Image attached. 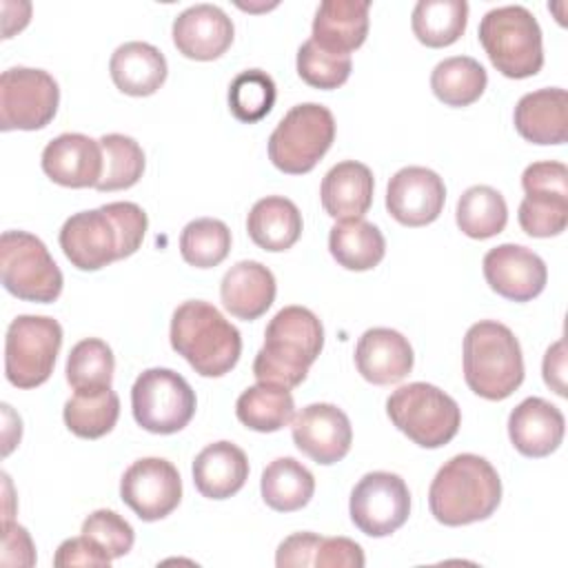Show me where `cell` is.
<instances>
[{"instance_id":"1","label":"cell","mask_w":568,"mask_h":568,"mask_svg":"<svg viewBox=\"0 0 568 568\" xmlns=\"http://www.w3.org/2000/svg\"><path fill=\"white\" fill-rule=\"evenodd\" d=\"M146 226V213L135 202H109L67 217L58 240L75 268L98 271L133 255L142 246Z\"/></svg>"},{"instance_id":"2","label":"cell","mask_w":568,"mask_h":568,"mask_svg":"<svg viewBox=\"0 0 568 568\" xmlns=\"http://www.w3.org/2000/svg\"><path fill=\"white\" fill-rule=\"evenodd\" d=\"M501 501V479L486 457L462 453L433 477L428 506L444 526H466L488 519Z\"/></svg>"},{"instance_id":"3","label":"cell","mask_w":568,"mask_h":568,"mask_svg":"<svg viewBox=\"0 0 568 568\" xmlns=\"http://www.w3.org/2000/svg\"><path fill=\"white\" fill-rule=\"evenodd\" d=\"M324 346V328L306 306L280 308L264 331V346L253 359L257 382L300 386Z\"/></svg>"},{"instance_id":"4","label":"cell","mask_w":568,"mask_h":568,"mask_svg":"<svg viewBox=\"0 0 568 568\" xmlns=\"http://www.w3.org/2000/svg\"><path fill=\"white\" fill-rule=\"evenodd\" d=\"M171 346L202 377H222L242 353L240 331L209 302H182L171 317Z\"/></svg>"},{"instance_id":"5","label":"cell","mask_w":568,"mask_h":568,"mask_svg":"<svg viewBox=\"0 0 568 568\" xmlns=\"http://www.w3.org/2000/svg\"><path fill=\"white\" fill-rule=\"evenodd\" d=\"M464 379L475 395L490 402L506 399L521 386V346L506 324L481 320L466 331Z\"/></svg>"},{"instance_id":"6","label":"cell","mask_w":568,"mask_h":568,"mask_svg":"<svg viewBox=\"0 0 568 568\" xmlns=\"http://www.w3.org/2000/svg\"><path fill=\"white\" fill-rule=\"evenodd\" d=\"M479 42L493 67L506 78H530L544 67L539 22L521 4L486 11L479 22Z\"/></svg>"},{"instance_id":"7","label":"cell","mask_w":568,"mask_h":568,"mask_svg":"<svg viewBox=\"0 0 568 568\" xmlns=\"http://www.w3.org/2000/svg\"><path fill=\"white\" fill-rule=\"evenodd\" d=\"M386 413L393 426L422 448L448 444L462 424L457 402L426 382H413L393 390L386 399Z\"/></svg>"},{"instance_id":"8","label":"cell","mask_w":568,"mask_h":568,"mask_svg":"<svg viewBox=\"0 0 568 568\" xmlns=\"http://www.w3.org/2000/svg\"><path fill=\"white\" fill-rule=\"evenodd\" d=\"M335 140V118L317 102L295 104L268 138V160L275 169L302 175L315 169Z\"/></svg>"},{"instance_id":"9","label":"cell","mask_w":568,"mask_h":568,"mask_svg":"<svg viewBox=\"0 0 568 568\" xmlns=\"http://www.w3.org/2000/svg\"><path fill=\"white\" fill-rule=\"evenodd\" d=\"M2 286L24 302L49 304L62 293V271L44 242L27 231H4L0 237Z\"/></svg>"},{"instance_id":"10","label":"cell","mask_w":568,"mask_h":568,"mask_svg":"<svg viewBox=\"0 0 568 568\" xmlns=\"http://www.w3.org/2000/svg\"><path fill=\"white\" fill-rule=\"evenodd\" d=\"M62 346V326L47 315H18L4 337V375L16 388L44 384Z\"/></svg>"},{"instance_id":"11","label":"cell","mask_w":568,"mask_h":568,"mask_svg":"<svg viewBox=\"0 0 568 568\" xmlns=\"http://www.w3.org/2000/svg\"><path fill=\"white\" fill-rule=\"evenodd\" d=\"M195 404L191 384L171 368H146L135 377L131 388L135 422L155 435L182 430L193 419Z\"/></svg>"},{"instance_id":"12","label":"cell","mask_w":568,"mask_h":568,"mask_svg":"<svg viewBox=\"0 0 568 568\" xmlns=\"http://www.w3.org/2000/svg\"><path fill=\"white\" fill-rule=\"evenodd\" d=\"M60 89L51 73L31 67H11L0 75V129L36 131L58 111Z\"/></svg>"},{"instance_id":"13","label":"cell","mask_w":568,"mask_h":568,"mask_svg":"<svg viewBox=\"0 0 568 568\" xmlns=\"http://www.w3.org/2000/svg\"><path fill=\"white\" fill-rule=\"evenodd\" d=\"M348 513L353 524L368 537H388L410 515L406 481L388 470L366 473L353 488Z\"/></svg>"},{"instance_id":"14","label":"cell","mask_w":568,"mask_h":568,"mask_svg":"<svg viewBox=\"0 0 568 568\" xmlns=\"http://www.w3.org/2000/svg\"><path fill=\"white\" fill-rule=\"evenodd\" d=\"M120 497L142 521L164 519L182 499L180 473L169 459L142 457L124 470Z\"/></svg>"},{"instance_id":"15","label":"cell","mask_w":568,"mask_h":568,"mask_svg":"<svg viewBox=\"0 0 568 568\" xmlns=\"http://www.w3.org/2000/svg\"><path fill=\"white\" fill-rule=\"evenodd\" d=\"M295 446L313 462L328 466L346 457L353 444L348 415L335 404H308L291 419Z\"/></svg>"},{"instance_id":"16","label":"cell","mask_w":568,"mask_h":568,"mask_svg":"<svg viewBox=\"0 0 568 568\" xmlns=\"http://www.w3.org/2000/svg\"><path fill=\"white\" fill-rule=\"evenodd\" d=\"M446 202L444 180L426 166L399 169L386 186V209L404 226L435 222Z\"/></svg>"},{"instance_id":"17","label":"cell","mask_w":568,"mask_h":568,"mask_svg":"<svg viewBox=\"0 0 568 568\" xmlns=\"http://www.w3.org/2000/svg\"><path fill=\"white\" fill-rule=\"evenodd\" d=\"M481 266L488 286L510 302H530L548 282L546 262L521 244H499L490 248Z\"/></svg>"},{"instance_id":"18","label":"cell","mask_w":568,"mask_h":568,"mask_svg":"<svg viewBox=\"0 0 568 568\" xmlns=\"http://www.w3.org/2000/svg\"><path fill=\"white\" fill-rule=\"evenodd\" d=\"M102 146L84 133H60L42 151V171L60 186H98L102 178Z\"/></svg>"},{"instance_id":"19","label":"cell","mask_w":568,"mask_h":568,"mask_svg":"<svg viewBox=\"0 0 568 568\" xmlns=\"http://www.w3.org/2000/svg\"><path fill=\"white\" fill-rule=\"evenodd\" d=\"M173 44L191 60H215L233 42V20L217 4H193L173 20Z\"/></svg>"},{"instance_id":"20","label":"cell","mask_w":568,"mask_h":568,"mask_svg":"<svg viewBox=\"0 0 568 568\" xmlns=\"http://www.w3.org/2000/svg\"><path fill=\"white\" fill-rule=\"evenodd\" d=\"M413 346L395 328H368L355 346V366L359 375L377 386L397 384L413 371Z\"/></svg>"},{"instance_id":"21","label":"cell","mask_w":568,"mask_h":568,"mask_svg":"<svg viewBox=\"0 0 568 568\" xmlns=\"http://www.w3.org/2000/svg\"><path fill=\"white\" fill-rule=\"evenodd\" d=\"M566 422L561 410L544 397H526L508 415V437L526 457H546L564 439Z\"/></svg>"},{"instance_id":"22","label":"cell","mask_w":568,"mask_h":568,"mask_svg":"<svg viewBox=\"0 0 568 568\" xmlns=\"http://www.w3.org/2000/svg\"><path fill=\"white\" fill-rule=\"evenodd\" d=\"M515 129L532 144H564L568 135V93L550 87L519 98L515 106Z\"/></svg>"},{"instance_id":"23","label":"cell","mask_w":568,"mask_h":568,"mask_svg":"<svg viewBox=\"0 0 568 568\" xmlns=\"http://www.w3.org/2000/svg\"><path fill=\"white\" fill-rule=\"evenodd\" d=\"M277 293V284L273 273L255 262V260H242L233 264L220 284V297L224 308L237 317V320H257L264 315Z\"/></svg>"},{"instance_id":"24","label":"cell","mask_w":568,"mask_h":568,"mask_svg":"<svg viewBox=\"0 0 568 568\" xmlns=\"http://www.w3.org/2000/svg\"><path fill=\"white\" fill-rule=\"evenodd\" d=\"M375 180L366 164L355 160L337 162L328 169L320 186L324 211L333 220H357L373 204Z\"/></svg>"},{"instance_id":"25","label":"cell","mask_w":568,"mask_h":568,"mask_svg":"<svg viewBox=\"0 0 568 568\" xmlns=\"http://www.w3.org/2000/svg\"><path fill=\"white\" fill-rule=\"evenodd\" d=\"M248 479L244 450L226 439L202 448L193 462V484L202 497L226 499L242 490Z\"/></svg>"},{"instance_id":"26","label":"cell","mask_w":568,"mask_h":568,"mask_svg":"<svg viewBox=\"0 0 568 568\" xmlns=\"http://www.w3.org/2000/svg\"><path fill=\"white\" fill-rule=\"evenodd\" d=\"M368 0H324L313 18V40L335 53L364 44L368 33Z\"/></svg>"},{"instance_id":"27","label":"cell","mask_w":568,"mask_h":568,"mask_svg":"<svg viewBox=\"0 0 568 568\" xmlns=\"http://www.w3.org/2000/svg\"><path fill=\"white\" fill-rule=\"evenodd\" d=\"M113 84L126 95H151L166 80V58L164 53L140 40L120 44L109 62Z\"/></svg>"},{"instance_id":"28","label":"cell","mask_w":568,"mask_h":568,"mask_svg":"<svg viewBox=\"0 0 568 568\" xmlns=\"http://www.w3.org/2000/svg\"><path fill=\"white\" fill-rule=\"evenodd\" d=\"M246 231L260 248L280 253L300 240L302 213L293 200L282 195H266L251 206Z\"/></svg>"},{"instance_id":"29","label":"cell","mask_w":568,"mask_h":568,"mask_svg":"<svg viewBox=\"0 0 568 568\" xmlns=\"http://www.w3.org/2000/svg\"><path fill=\"white\" fill-rule=\"evenodd\" d=\"M328 251L348 271H368L384 260L386 240L382 231L362 217L342 220L328 233Z\"/></svg>"},{"instance_id":"30","label":"cell","mask_w":568,"mask_h":568,"mask_svg":"<svg viewBox=\"0 0 568 568\" xmlns=\"http://www.w3.org/2000/svg\"><path fill=\"white\" fill-rule=\"evenodd\" d=\"M262 499L277 513H293L304 508L315 493L313 473L293 457L273 459L260 481Z\"/></svg>"},{"instance_id":"31","label":"cell","mask_w":568,"mask_h":568,"mask_svg":"<svg viewBox=\"0 0 568 568\" xmlns=\"http://www.w3.org/2000/svg\"><path fill=\"white\" fill-rule=\"evenodd\" d=\"M235 415L251 430L275 433L291 424L295 415V402L286 386L257 382L237 397Z\"/></svg>"},{"instance_id":"32","label":"cell","mask_w":568,"mask_h":568,"mask_svg":"<svg viewBox=\"0 0 568 568\" xmlns=\"http://www.w3.org/2000/svg\"><path fill=\"white\" fill-rule=\"evenodd\" d=\"M67 428L82 439H98L113 430L120 417V397L111 386L75 390L62 410Z\"/></svg>"},{"instance_id":"33","label":"cell","mask_w":568,"mask_h":568,"mask_svg":"<svg viewBox=\"0 0 568 568\" xmlns=\"http://www.w3.org/2000/svg\"><path fill=\"white\" fill-rule=\"evenodd\" d=\"M488 84L486 69L470 55H453L435 64L430 89L448 106H468L477 102Z\"/></svg>"},{"instance_id":"34","label":"cell","mask_w":568,"mask_h":568,"mask_svg":"<svg viewBox=\"0 0 568 568\" xmlns=\"http://www.w3.org/2000/svg\"><path fill=\"white\" fill-rule=\"evenodd\" d=\"M455 220L464 235L473 240H488L506 229L508 206L497 189L475 184L459 195Z\"/></svg>"},{"instance_id":"35","label":"cell","mask_w":568,"mask_h":568,"mask_svg":"<svg viewBox=\"0 0 568 568\" xmlns=\"http://www.w3.org/2000/svg\"><path fill=\"white\" fill-rule=\"evenodd\" d=\"M468 22L466 0H419L413 9L410 27L415 38L433 49L459 40Z\"/></svg>"},{"instance_id":"36","label":"cell","mask_w":568,"mask_h":568,"mask_svg":"<svg viewBox=\"0 0 568 568\" xmlns=\"http://www.w3.org/2000/svg\"><path fill=\"white\" fill-rule=\"evenodd\" d=\"M102 146V178L98 191H120L133 186L144 173V151L142 146L122 133H106L100 138Z\"/></svg>"},{"instance_id":"37","label":"cell","mask_w":568,"mask_h":568,"mask_svg":"<svg viewBox=\"0 0 568 568\" xmlns=\"http://www.w3.org/2000/svg\"><path fill=\"white\" fill-rule=\"evenodd\" d=\"M231 251V231L222 220L197 217L180 233V253L195 268H213Z\"/></svg>"},{"instance_id":"38","label":"cell","mask_w":568,"mask_h":568,"mask_svg":"<svg viewBox=\"0 0 568 568\" xmlns=\"http://www.w3.org/2000/svg\"><path fill=\"white\" fill-rule=\"evenodd\" d=\"M113 368L115 359L111 346L98 337H87L69 351L64 373L73 390H93L111 386Z\"/></svg>"},{"instance_id":"39","label":"cell","mask_w":568,"mask_h":568,"mask_svg":"<svg viewBox=\"0 0 568 568\" xmlns=\"http://www.w3.org/2000/svg\"><path fill=\"white\" fill-rule=\"evenodd\" d=\"M275 95V82L266 71L246 69L229 87V109L240 122L253 124L271 113Z\"/></svg>"},{"instance_id":"40","label":"cell","mask_w":568,"mask_h":568,"mask_svg":"<svg viewBox=\"0 0 568 568\" xmlns=\"http://www.w3.org/2000/svg\"><path fill=\"white\" fill-rule=\"evenodd\" d=\"M353 62L348 53H335L320 47L308 38L297 49V73L300 78L315 89H337L351 75Z\"/></svg>"},{"instance_id":"41","label":"cell","mask_w":568,"mask_h":568,"mask_svg":"<svg viewBox=\"0 0 568 568\" xmlns=\"http://www.w3.org/2000/svg\"><path fill=\"white\" fill-rule=\"evenodd\" d=\"M519 226L530 237L559 235L568 224V197L526 195L517 211Z\"/></svg>"},{"instance_id":"42","label":"cell","mask_w":568,"mask_h":568,"mask_svg":"<svg viewBox=\"0 0 568 568\" xmlns=\"http://www.w3.org/2000/svg\"><path fill=\"white\" fill-rule=\"evenodd\" d=\"M82 535L95 541L111 559L124 557L135 541V532L131 524L118 515L115 510L100 508L93 510L84 521H82Z\"/></svg>"},{"instance_id":"43","label":"cell","mask_w":568,"mask_h":568,"mask_svg":"<svg viewBox=\"0 0 568 568\" xmlns=\"http://www.w3.org/2000/svg\"><path fill=\"white\" fill-rule=\"evenodd\" d=\"M526 195H559L568 197V169L564 162H532L521 173Z\"/></svg>"},{"instance_id":"44","label":"cell","mask_w":568,"mask_h":568,"mask_svg":"<svg viewBox=\"0 0 568 568\" xmlns=\"http://www.w3.org/2000/svg\"><path fill=\"white\" fill-rule=\"evenodd\" d=\"M366 564L364 550L348 537H322L315 564L320 568H362Z\"/></svg>"},{"instance_id":"45","label":"cell","mask_w":568,"mask_h":568,"mask_svg":"<svg viewBox=\"0 0 568 568\" xmlns=\"http://www.w3.org/2000/svg\"><path fill=\"white\" fill-rule=\"evenodd\" d=\"M111 557L89 537L80 535V537H71L64 539L55 555H53V566L64 568V566H100V568H109Z\"/></svg>"},{"instance_id":"46","label":"cell","mask_w":568,"mask_h":568,"mask_svg":"<svg viewBox=\"0 0 568 568\" xmlns=\"http://www.w3.org/2000/svg\"><path fill=\"white\" fill-rule=\"evenodd\" d=\"M322 541V535L317 532H295L286 537L275 552L277 568H291V566H313L315 552Z\"/></svg>"},{"instance_id":"47","label":"cell","mask_w":568,"mask_h":568,"mask_svg":"<svg viewBox=\"0 0 568 568\" xmlns=\"http://www.w3.org/2000/svg\"><path fill=\"white\" fill-rule=\"evenodd\" d=\"M4 566H33L36 564V548L24 526L13 524L11 519L2 526V557Z\"/></svg>"},{"instance_id":"48","label":"cell","mask_w":568,"mask_h":568,"mask_svg":"<svg viewBox=\"0 0 568 568\" xmlns=\"http://www.w3.org/2000/svg\"><path fill=\"white\" fill-rule=\"evenodd\" d=\"M544 382L561 397H566V344L557 339L544 355Z\"/></svg>"}]
</instances>
